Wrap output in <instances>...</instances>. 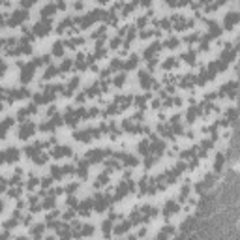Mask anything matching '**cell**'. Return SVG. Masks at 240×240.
Returning a JSON list of instances; mask_svg holds the SVG:
<instances>
[{
	"label": "cell",
	"mask_w": 240,
	"mask_h": 240,
	"mask_svg": "<svg viewBox=\"0 0 240 240\" xmlns=\"http://www.w3.org/2000/svg\"><path fill=\"white\" fill-rule=\"evenodd\" d=\"M34 30L38 36H45L47 32L51 30V19H41L39 23H36L34 25Z\"/></svg>",
	"instance_id": "1"
},
{
	"label": "cell",
	"mask_w": 240,
	"mask_h": 240,
	"mask_svg": "<svg viewBox=\"0 0 240 240\" xmlns=\"http://www.w3.org/2000/svg\"><path fill=\"white\" fill-rule=\"evenodd\" d=\"M25 19H27V10H17V11L11 13L8 25H10V27H15V25H19V23H23Z\"/></svg>",
	"instance_id": "2"
},
{
	"label": "cell",
	"mask_w": 240,
	"mask_h": 240,
	"mask_svg": "<svg viewBox=\"0 0 240 240\" xmlns=\"http://www.w3.org/2000/svg\"><path fill=\"white\" fill-rule=\"evenodd\" d=\"M34 130H36V126H34L32 122H23V126H21V130H19V137H21V139H28V137L34 133Z\"/></svg>",
	"instance_id": "3"
},
{
	"label": "cell",
	"mask_w": 240,
	"mask_h": 240,
	"mask_svg": "<svg viewBox=\"0 0 240 240\" xmlns=\"http://www.w3.org/2000/svg\"><path fill=\"white\" fill-rule=\"evenodd\" d=\"M34 69H36V66L34 64H28L25 69H23V75H21V81L23 83H28L30 79H32V75H34Z\"/></svg>",
	"instance_id": "4"
},
{
	"label": "cell",
	"mask_w": 240,
	"mask_h": 240,
	"mask_svg": "<svg viewBox=\"0 0 240 240\" xmlns=\"http://www.w3.org/2000/svg\"><path fill=\"white\" fill-rule=\"evenodd\" d=\"M103 156H105V150H103V148H94V150H90V152L86 154V158H88L90 161H100Z\"/></svg>",
	"instance_id": "5"
},
{
	"label": "cell",
	"mask_w": 240,
	"mask_h": 240,
	"mask_svg": "<svg viewBox=\"0 0 240 240\" xmlns=\"http://www.w3.org/2000/svg\"><path fill=\"white\" fill-rule=\"evenodd\" d=\"M17 158H19V150H17V148H8V150H4V161L13 163V161H17Z\"/></svg>",
	"instance_id": "6"
},
{
	"label": "cell",
	"mask_w": 240,
	"mask_h": 240,
	"mask_svg": "<svg viewBox=\"0 0 240 240\" xmlns=\"http://www.w3.org/2000/svg\"><path fill=\"white\" fill-rule=\"evenodd\" d=\"M238 23V13H234V11H231V13H227L225 15V28H233L234 25Z\"/></svg>",
	"instance_id": "7"
},
{
	"label": "cell",
	"mask_w": 240,
	"mask_h": 240,
	"mask_svg": "<svg viewBox=\"0 0 240 240\" xmlns=\"http://www.w3.org/2000/svg\"><path fill=\"white\" fill-rule=\"evenodd\" d=\"M55 13H56V6H55V4H47V6L41 8V15H43V19H45V17H47V19H51Z\"/></svg>",
	"instance_id": "8"
},
{
	"label": "cell",
	"mask_w": 240,
	"mask_h": 240,
	"mask_svg": "<svg viewBox=\"0 0 240 240\" xmlns=\"http://www.w3.org/2000/svg\"><path fill=\"white\" fill-rule=\"evenodd\" d=\"M94 206V203L90 201V199H86V201H83L81 205H79V212L83 214V216H88L90 214V208Z\"/></svg>",
	"instance_id": "9"
},
{
	"label": "cell",
	"mask_w": 240,
	"mask_h": 240,
	"mask_svg": "<svg viewBox=\"0 0 240 240\" xmlns=\"http://www.w3.org/2000/svg\"><path fill=\"white\" fill-rule=\"evenodd\" d=\"M53 156H56V158H60V156H71V148L69 147H56L53 150Z\"/></svg>",
	"instance_id": "10"
},
{
	"label": "cell",
	"mask_w": 240,
	"mask_h": 240,
	"mask_svg": "<svg viewBox=\"0 0 240 240\" xmlns=\"http://www.w3.org/2000/svg\"><path fill=\"white\" fill-rule=\"evenodd\" d=\"M130 227H131L130 221H122V223H118V225L114 227V233H116V234H124L126 231H130Z\"/></svg>",
	"instance_id": "11"
},
{
	"label": "cell",
	"mask_w": 240,
	"mask_h": 240,
	"mask_svg": "<svg viewBox=\"0 0 240 240\" xmlns=\"http://www.w3.org/2000/svg\"><path fill=\"white\" fill-rule=\"evenodd\" d=\"M173 233H175V227H173V225H167V227H163V229H161V233H159L158 240H167V236H169V234H173Z\"/></svg>",
	"instance_id": "12"
},
{
	"label": "cell",
	"mask_w": 240,
	"mask_h": 240,
	"mask_svg": "<svg viewBox=\"0 0 240 240\" xmlns=\"http://www.w3.org/2000/svg\"><path fill=\"white\" fill-rule=\"evenodd\" d=\"M176 210H178V205H176L175 201H169V203L165 205V210H163V212H165V216H171V214H175Z\"/></svg>",
	"instance_id": "13"
},
{
	"label": "cell",
	"mask_w": 240,
	"mask_h": 240,
	"mask_svg": "<svg viewBox=\"0 0 240 240\" xmlns=\"http://www.w3.org/2000/svg\"><path fill=\"white\" fill-rule=\"evenodd\" d=\"M208 28H210V30H208V36H220V34H221L220 27L216 25L214 21H210V23H208Z\"/></svg>",
	"instance_id": "14"
},
{
	"label": "cell",
	"mask_w": 240,
	"mask_h": 240,
	"mask_svg": "<svg viewBox=\"0 0 240 240\" xmlns=\"http://www.w3.org/2000/svg\"><path fill=\"white\" fill-rule=\"evenodd\" d=\"M223 152H220L218 156H216V167H214V169H216V173H220L221 171V167H223Z\"/></svg>",
	"instance_id": "15"
},
{
	"label": "cell",
	"mask_w": 240,
	"mask_h": 240,
	"mask_svg": "<svg viewBox=\"0 0 240 240\" xmlns=\"http://www.w3.org/2000/svg\"><path fill=\"white\" fill-rule=\"evenodd\" d=\"M62 53H64V41H56V43H55V47H53V55L60 56Z\"/></svg>",
	"instance_id": "16"
},
{
	"label": "cell",
	"mask_w": 240,
	"mask_h": 240,
	"mask_svg": "<svg viewBox=\"0 0 240 240\" xmlns=\"http://www.w3.org/2000/svg\"><path fill=\"white\" fill-rule=\"evenodd\" d=\"M137 62H139L137 55H131V56H130V60L124 64V68H126V69H131V68H135V66H137Z\"/></svg>",
	"instance_id": "17"
},
{
	"label": "cell",
	"mask_w": 240,
	"mask_h": 240,
	"mask_svg": "<svg viewBox=\"0 0 240 240\" xmlns=\"http://www.w3.org/2000/svg\"><path fill=\"white\" fill-rule=\"evenodd\" d=\"M71 66H73V60H71V58H64V62H62V66H60V69L62 71H68Z\"/></svg>",
	"instance_id": "18"
},
{
	"label": "cell",
	"mask_w": 240,
	"mask_h": 240,
	"mask_svg": "<svg viewBox=\"0 0 240 240\" xmlns=\"http://www.w3.org/2000/svg\"><path fill=\"white\" fill-rule=\"evenodd\" d=\"M81 43H83V38H71V39L68 41V45L71 47V49H75V47L81 45Z\"/></svg>",
	"instance_id": "19"
},
{
	"label": "cell",
	"mask_w": 240,
	"mask_h": 240,
	"mask_svg": "<svg viewBox=\"0 0 240 240\" xmlns=\"http://www.w3.org/2000/svg\"><path fill=\"white\" fill-rule=\"evenodd\" d=\"M55 73H56V68H55V66H49L43 77H45V79H51V77H55Z\"/></svg>",
	"instance_id": "20"
},
{
	"label": "cell",
	"mask_w": 240,
	"mask_h": 240,
	"mask_svg": "<svg viewBox=\"0 0 240 240\" xmlns=\"http://www.w3.org/2000/svg\"><path fill=\"white\" fill-rule=\"evenodd\" d=\"M43 229H45V225H43V223H38L36 227H32V234H34V236H39V234L43 233Z\"/></svg>",
	"instance_id": "21"
},
{
	"label": "cell",
	"mask_w": 240,
	"mask_h": 240,
	"mask_svg": "<svg viewBox=\"0 0 240 240\" xmlns=\"http://www.w3.org/2000/svg\"><path fill=\"white\" fill-rule=\"evenodd\" d=\"M51 173H53V176H55V178H60V176L64 175V169H60V167H56V165H53V169H51Z\"/></svg>",
	"instance_id": "22"
},
{
	"label": "cell",
	"mask_w": 240,
	"mask_h": 240,
	"mask_svg": "<svg viewBox=\"0 0 240 240\" xmlns=\"http://www.w3.org/2000/svg\"><path fill=\"white\" fill-rule=\"evenodd\" d=\"M43 206H45V208H53V206H55V197H53V195H49V197H47V199L43 201Z\"/></svg>",
	"instance_id": "23"
},
{
	"label": "cell",
	"mask_w": 240,
	"mask_h": 240,
	"mask_svg": "<svg viewBox=\"0 0 240 240\" xmlns=\"http://www.w3.org/2000/svg\"><path fill=\"white\" fill-rule=\"evenodd\" d=\"M148 150H150V147H148V141H143L141 145H139V152H141V154H147Z\"/></svg>",
	"instance_id": "24"
},
{
	"label": "cell",
	"mask_w": 240,
	"mask_h": 240,
	"mask_svg": "<svg viewBox=\"0 0 240 240\" xmlns=\"http://www.w3.org/2000/svg\"><path fill=\"white\" fill-rule=\"evenodd\" d=\"M165 45L169 47V49H175V47L178 45V39H176V38H169V39L165 41Z\"/></svg>",
	"instance_id": "25"
},
{
	"label": "cell",
	"mask_w": 240,
	"mask_h": 240,
	"mask_svg": "<svg viewBox=\"0 0 240 240\" xmlns=\"http://www.w3.org/2000/svg\"><path fill=\"white\" fill-rule=\"evenodd\" d=\"M184 58H186L188 64H193V62H195V53H193V51H189V53L184 55Z\"/></svg>",
	"instance_id": "26"
},
{
	"label": "cell",
	"mask_w": 240,
	"mask_h": 240,
	"mask_svg": "<svg viewBox=\"0 0 240 240\" xmlns=\"http://www.w3.org/2000/svg\"><path fill=\"white\" fill-rule=\"evenodd\" d=\"M107 180H109V175H107V173H105V175H100V176H98V182H96V186L107 184Z\"/></svg>",
	"instance_id": "27"
},
{
	"label": "cell",
	"mask_w": 240,
	"mask_h": 240,
	"mask_svg": "<svg viewBox=\"0 0 240 240\" xmlns=\"http://www.w3.org/2000/svg\"><path fill=\"white\" fill-rule=\"evenodd\" d=\"M36 184H38V178L32 175V176L28 178V182H27V188H28V189H32V188H36Z\"/></svg>",
	"instance_id": "28"
},
{
	"label": "cell",
	"mask_w": 240,
	"mask_h": 240,
	"mask_svg": "<svg viewBox=\"0 0 240 240\" xmlns=\"http://www.w3.org/2000/svg\"><path fill=\"white\" fill-rule=\"evenodd\" d=\"M94 233V227L92 225H85L83 229H81V234H85V236H88V234H92Z\"/></svg>",
	"instance_id": "29"
},
{
	"label": "cell",
	"mask_w": 240,
	"mask_h": 240,
	"mask_svg": "<svg viewBox=\"0 0 240 240\" xmlns=\"http://www.w3.org/2000/svg\"><path fill=\"white\" fill-rule=\"evenodd\" d=\"M145 100H147V96H137L135 98V103H137V107H145Z\"/></svg>",
	"instance_id": "30"
},
{
	"label": "cell",
	"mask_w": 240,
	"mask_h": 240,
	"mask_svg": "<svg viewBox=\"0 0 240 240\" xmlns=\"http://www.w3.org/2000/svg\"><path fill=\"white\" fill-rule=\"evenodd\" d=\"M176 66V58H167L163 62V68H175Z\"/></svg>",
	"instance_id": "31"
},
{
	"label": "cell",
	"mask_w": 240,
	"mask_h": 240,
	"mask_svg": "<svg viewBox=\"0 0 240 240\" xmlns=\"http://www.w3.org/2000/svg\"><path fill=\"white\" fill-rule=\"evenodd\" d=\"M124 81H126V75H124V73H120V75L114 79V85H116V86H120V85H124Z\"/></svg>",
	"instance_id": "32"
},
{
	"label": "cell",
	"mask_w": 240,
	"mask_h": 240,
	"mask_svg": "<svg viewBox=\"0 0 240 240\" xmlns=\"http://www.w3.org/2000/svg\"><path fill=\"white\" fill-rule=\"evenodd\" d=\"M34 161H36V163H43V161H47V154H38V156H34Z\"/></svg>",
	"instance_id": "33"
},
{
	"label": "cell",
	"mask_w": 240,
	"mask_h": 240,
	"mask_svg": "<svg viewBox=\"0 0 240 240\" xmlns=\"http://www.w3.org/2000/svg\"><path fill=\"white\" fill-rule=\"evenodd\" d=\"M103 34H105V27H100L98 30H96V32L92 34V38H101Z\"/></svg>",
	"instance_id": "34"
},
{
	"label": "cell",
	"mask_w": 240,
	"mask_h": 240,
	"mask_svg": "<svg viewBox=\"0 0 240 240\" xmlns=\"http://www.w3.org/2000/svg\"><path fill=\"white\" fill-rule=\"evenodd\" d=\"M101 225H103V227H101V229H103V233H105V234H109V233H111V221H103Z\"/></svg>",
	"instance_id": "35"
},
{
	"label": "cell",
	"mask_w": 240,
	"mask_h": 240,
	"mask_svg": "<svg viewBox=\"0 0 240 240\" xmlns=\"http://www.w3.org/2000/svg\"><path fill=\"white\" fill-rule=\"evenodd\" d=\"M15 225H17V220H10V221H6V223H4V227H6V229H13Z\"/></svg>",
	"instance_id": "36"
},
{
	"label": "cell",
	"mask_w": 240,
	"mask_h": 240,
	"mask_svg": "<svg viewBox=\"0 0 240 240\" xmlns=\"http://www.w3.org/2000/svg\"><path fill=\"white\" fill-rule=\"evenodd\" d=\"M21 193V188H15V189H10V197H19Z\"/></svg>",
	"instance_id": "37"
},
{
	"label": "cell",
	"mask_w": 240,
	"mask_h": 240,
	"mask_svg": "<svg viewBox=\"0 0 240 240\" xmlns=\"http://www.w3.org/2000/svg\"><path fill=\"white\" fill-rule=\"evenodd\" d=\"M147 19H148L147 15H145V17H139V19H137V27H143V25L147 23Z\"/></svg>",
	"instance_id": "38"
},
{
	"label": "cell",
	"mask_w": 240,
	"mask_h": 240,
	"mask_svg": "<svg viewBox=\"0 0 240 240\" xmlns=\"http://www.w3.org/2000/svg\"><path fill=\"white\" fill-rule=\"evenodd\" d=\"M51 180H53L51 176H47V178H43V180H41V184H43V186L47 188V186H51Z\"/></svg>",
	"instance_id": "39"
},
{
	"label": "cell",
	"mask_w": 240,
	"mask_h": 240,
	"mask_svg": "<svg viewBox=\"0 0 240 240\" xmlns=\"http://www.w3.org/2000/svg\"><path fill=\"white\" fill-rule=\"evenodd\" d=\"M68 205H69V206L75 205V206H77V199H75V197H68Z\"/></svg>",
	"instance_id": "40"
},
{
	"label": "cell",
	"mask_w": 240,
	"mask_h": 240,
	"mask_svg": "<svg viewBox=\"0 0 240 240\" xmlns=\"http://www.w3.org/2000/svg\"><path fill=\"white\" fill-rule=\"evenodd\" d=\"M6 178H2V176H0V191H2V189H6Z\"/></svg>",
	"instance_id": "41"
},
{
	"label": "cell",
	"mask_w": 240,
	"mask_h": 240,
	"mask_svg": "<svg viewBox=\"0 0 240 240\" xmlns=\"http://www.w3.org/2000/svg\"><path fill=\"white\" fill-rule=\"evenodd\" d=\"M32 4H34V0H23V8H28Z\"/></svg>",
	"instance_id": "42"
},
{
	"label": "cell",
	"mask_w": 240,
	"mask_h": 240,
	"mask_svg": "<svg viewBox=\"0 0 240 240\" xmlns=\"http://www.w3.org/2000/svg\"><path fill=\"white\" fill-rule=\"evenodd\" d=\"M118 43H120V39H118V38H114V39L111 41V47H113V49H116V47H118Z\"/></svg>",
	"instance_id": "43"
},
{
	"label": "cell",
	"mask_w": 240,
	"mask_h": 240,
	"mask_svg": "<svg viewBox=\"0 0 240 240\" xmlns=\"http://www.w3.org/2000/svg\"><path fill=\"white\" fill-rule=\"evenodd\" d=\"M77 189V184H69L68 186V191H69V193H71V191H75Z\"/></svg>",
	"instance_id": "44"
},
{
	"label": "cell",
	"mask_w": 240,
	"mask_h": 240,
	"mask_svg": "<svg viewBox=\"0 0 240 240\" xmlns=\"http://www.w3.org/2000/svg\"><path fill=\"white\" fill-rule=\"evenodd\" d=\"M6 71V64H4V60H0V73H4Z\"/></svg>",
	"instance_id": "45"
},
{
	"label": "cell",
	"mask_w": 240,
	"mask_h": 240,
	"mask_svg": "<svg viewBox=\"0 0 240 240\" xmlns=\"http://www.w3.org/2000/svg\"><path fill=\"white\" fill-rule=\"evenodd\" d=\"M71 216H73V210H69V212H66V214H64V218H66V220H69V218H71Z\"/></svg>",
	"instance_id": "46"
},
{
	"label": "cell",
	"mask_w": 240,
	"mask_h": 240,
	"mask_svg": "<svg viewBox=\"0 0 240 240\" xmlns=\"http://www.w3.org/2000/svg\"><path fill=\"white\" fill-rule=\"evenodd\" d=\"M73 8H75V10H81V8H83V2H77V4H73Z\"/></svg>",
	"instance_id": "47"
},
{
	"label": "cell",
	"mask_w": 240,
	"mask_h": 240,
	"mask_svg": "<svg viewBox=\"0 0 240 240\" xmlns=\"http://www.w3.org/2000/svg\"><path fill=\"white\" fill-rule=\"evenodd\" d=\"M0 240H8V234L4 233V234H0Z\"/></svg>",
	"instance_id": "48"
},
{
	"label": "cell",
	"mask_w": 240,
	"mask_h": 240,
	"mask_svg": "<svg viewBox=\"0 0 240 240\" xmlns=\"http://www.w3.org/2000/svg\"><path fill=\"white\" fill-rule=\"evenodd\" d=\"M175 240H184V234H178V236H175Z\"/></svg>",
	"instance_id": "49"
},
{
	"label": "cell",
	"mask_w": 240,
	"mask_h": 240,
	"mask_svg": "<svg viewBox=\"0 0 240 240\" xmlns=\"http://www.w3.org/2000/svg\"><path fill=\"white\" fill-rule=\"evenodd\" d=\"M17 240H27V236H19V238H17Z\"/></svg>",
	"instance_id": "50"
},
{
	"label": "cell",
	"mask_w": 240,
	"mask_h": 240,
	"mask_svg": "<svg viewBox=\"0 0 240 240\" xmlns=\"http://www.w3.org/2000/svg\"><path fill=\"white\" fill-rule=\"evenodd\" d=\"M2 21H4V15H2V13H0V23H2Z\"/></svg>",
	"instance_id": "51"
},
{
	"label": "cell",
	"mask_w": 240,
	"mask_h": 240,
	"mask_svg": "<svg viewBox=\"0 0 240 240\" xmlns=\"http://www.w3.org/2000/svg\"><path fill=\"white\" fill-rule=\"evenodd\" d=\"M45 240H55V238H53V236H47V238H45Z\"/></svg>",
	"instance_id": "52"
},
{
	"label": "cell",
	"mask_w": 240,
	"mask_h": 240,
	"mask_svg": "<svg viewBox=\"0 0 240 240\" xmlns=\"http://www.w3.org/2000/svg\"><path fill=\"white\" fill-rule=\"evenodd\" d=\"M2 208H4V205H2V203H0V212H2Z\"/></svg>",
	"instance_id": "53"
}]
</instances>
